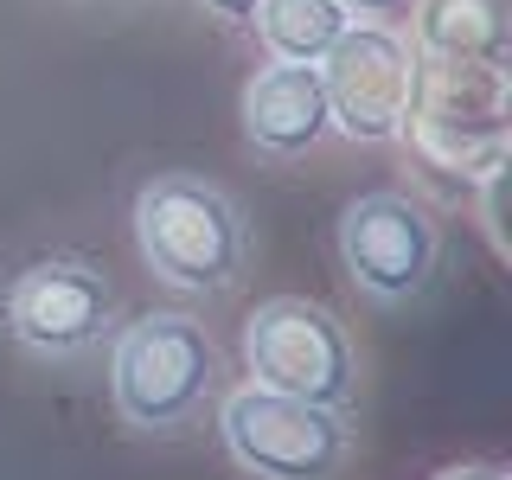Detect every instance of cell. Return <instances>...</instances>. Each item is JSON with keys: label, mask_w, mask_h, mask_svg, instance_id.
I'll return each instance as SVG.
<instances>
[{"label": "cell", "mask_w": 512, "mask_h": 480, "mask_svg": "<svg viewBox=\"0 0 512 480\" xmlns=\"http://www.w3.org/2000/svg\"><path fill=\"white\" fill-rule=\"evenodd\" d=\"M327 90H320V64H269L263 77L244 90V128L256 148L269 154H301L327 135Z\"/></svg>", "instance_id": "9"}, {"label": "cell", "mask_w": 512, "mask_h": 480, "mask_svg": "<svg viewBox=\"0 0 512 480\" xmlns=\"http://www.w3.org/2000/svg\"><path fill=\"white\" fill-rule=\"evenodd\" d=\"M442 480H506L500 468H455V474H442Z\"/></svg>", "instance_id": "14"}, {"label": "cell", "mask_w": 512, "mask_h": 480, "mask_svg": "<svg viewBox=\"0 0 512 480\" xmlns=\"http://www.w3.org/2000/svg\"><path fill=\"white\" fill-rule=\"evenodd\" d=\"M340 7H352V13H404L410 0H340Z\"/></svg>", "instance_id": "13"}, {"label": "cell", "mask_w": 512, "mask_h": 480, "mask_svg": "<svg viewBox=\"0 0 512 480\" xmlns=\"http://www.w3.org/2000/svg\"><path fill=\"white\" fill-rule=\"evenodd\" d=\"M256 13H263L269 52L301 58V64H314L333 39H340V26H346L340 0H256Z\"/></svg>", "instance_id": "11"}, {"label": "cell", "mask_w": 512, "mask_h": 480, "mask_svg": "<svg viewBox=\"0 0 512 480\" xmlns=\"http://www.w3.org/2000/svg\"><path fill=\"white\" fill-rule=\"evenodd\" d=\"M506 116L512 84L500 58H436L416 64L410 84V135L436 167L493 173L506 167Z\"/></svg>", "instance_id": "1"}, {"label": "cell", "mask_w": 512, "mask_h": 480, "mask_svg": "<svg viewBox=\"0 0 512 480\" xmlns=\"http://www.w3.org/2000/svg\"><path fill=\"white\" fill-rule=\"evenodd\" d=\"M416 39L436 58H506V0H423Z\"/></svg>", "instance_id": "10"}, {"label": "cell", "mask_w": 512, "mask_h": 480, "mask_svg": "<svg viewBox=\"0 0 512 480\" xmlns=\"http://www.w3.org/2000/svg\"><path fill=\"white\" fill-rule=\"evenodd\" d=\"M250 372L269 391L308 397V404H346L352 397V346L340 320L314 301H263L244 333Z\"/></svg>", "instance_id": "3"}, {"label": "cell", "mask_w": 512, "mask_h": 480, "mask_svg": "<svg viewBox=\"0 0 512 480\" xmlns=\"http://www.w3.org/2000/svg\"><path fill=\"white\" fill-rule=\"evenodd\" d=\"M218 359L192 320H135L116 346V397L128 423H173L205 397Z\"/></svg>", "instance_id": "6"}, {"label": "cell", "mask_w": 512, "mask_h": 480, "mask_svg": "<svg viewBox=\"0 0 512 480\" xmlns=\"http://www.w3.org/2000/svg\"><path fill=\"white\" fill-rule=\"evenodd\" d=\"M135 237L141 256L180 288H224L244 263L231 199L199 180H154L135 199Z\"/></svg>", "instance_id": "2"}, {"label": "cell", "mask_w": 512, "mask_h": 480, "mask_svg": "<svg viewBox=\"0 0 512 480\" xmlns=\"http://www.w3.org/2000/svg\"><path fill=\"white\" fill-rule=\"evenodd\" d=\"M205 7L224 13V20H250V13H256V0H205Z\"/></svg>", "instance_id": "12"}, {"label": "cell", "mask_w": 512, "mask_h": 480, "mask_svg": "<svg viewBox=\"0 0 512 480\" xmlns=\"http://www.w3.org/2000/svg\"><path fill=\"white\" fill-rule=\"evenodd\" d=\"M109 320V282L71 263H45L13 288V333L39 352H71Z\"/></svg>", "instance_id": "8"}, {"label": "cell", "mask_w": 512, "mask_h": 480, "mask_svg": "<svg viewBox=\"0 0 512 480\" xmlns=\"http://www.w3.org/2000/svg\"><path fill=\"white\" fill-rule=\"evenodd\" d=\"M224 436H231V455L244 468L269 480H333V468L346 455L340 423L327 416V404L269 391V384H250V391H237L224 404Z\"/></svg>", "instance_id": "4"}, {"label": "cell", "mask_w": 512, "mask_h": 480, "mask_svg": "<svg viewBox=\"0 0 512 480\" xmlns=\"http://www.w3.org/2000/svg\"><path fill=\"white\" fill-rule=\"evenodd\" d=\"M320 90H327V116L352 141H391L410 116V84L416 64L410 52L378 26H340V39L314 58Z\"/></svg>", "instance_id": "5"}, {"label": "cell", "mask_w": 512, "mask_h": 480, "mask_svg": "<svg viewBox=\"0 0 512 480\" xmlns=\"http://www.w3.org/2000/svg\"><path fill=\"white\" fill-rule=\"evenodd\" d=\"M340 256L372 295L404 301V295H416V288L429 282V269H436V231H429V218L416 212L410 199L372 192V199L346 205Z\"/></svg>", "instance_id": "7"}]
</instances>
